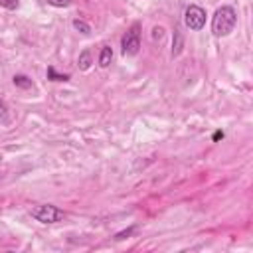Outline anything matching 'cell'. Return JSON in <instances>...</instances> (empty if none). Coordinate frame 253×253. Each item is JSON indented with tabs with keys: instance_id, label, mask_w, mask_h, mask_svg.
Wrapping results in <instances>:
<instances>
[{
	"instance_id": "obj_4",
	"label": "cell",
	"mask_w": 253,
	"mask_h": 253,
	"mask_svg": "<svg viewBox=\"0 0 253 253\" xmlns=\"http://www.w3.org/2000/svg\"><path fill=\"white\" fill-rule=\"evenodd\" d=\"M184 24L190 30H194V32L202 30L206 26V10L200 8V6H196V4H190L186 8V12H184Z\"/></svg>"
},
{
	"instance_id": "obj_5",
	"label": "cell",
	"mask_w": 253,
	"mask_h": 253,
	"mask_svg": "<svg viewBox=\"0 0 253 253\" xmlns=\"http://www.w3.org/2000/svg\"><path fill=\"white\" fill-rule=\"evenodd\" d=\"M184 49V36L178 28H174V40H172V57H178Z\"/></svg>"
},
{
	"instance_id": "obj_12",
	"label": "cell",
	"mask_w": 253,
	"mask_h": 253,
	"mask_svg": "<svg viewBox=\"0 0 253 253\" xmlns=\"http://www.w3.org/2000/svg\"><path fill=\"white\" fill-rule=\"evenodd\" d=\"M49 6H55V8H67V6H71V2L73 0H45Z\"/></svg>"
},
{
	"instance_id": "obj_10",
	"label": "cell",
	"mask_w": 253,
	"mask_h": 253,
	"mask_svg": "<svg viewBox=\"0 0 253 253\" xmlns=\"http://www.w3.org/2000/svg\"><path fill=\"white\" fill-rule=\"evenodd\" d=\"M47 79H51V81H67L69 79V75L67 73H57L53 67H47Z\"/></svg>"
},
{
	"instance_id": "obj_6",
	"label": "cell",
	"mask_w": 253,
	"mask_h": 253,
	"mask_svg": "<svg viewBox=\"0 0 253 253\" xmlns=\"http://www.w3.org/2000/svg\"><path fill=\"white\" fill-rule=\"evenodd\" d=\"M111 61H113V49H111V45H103L101 53H99V65L101 67H109Z\"/></svg>"
},
{
	"instance_id": "obj_2",
	"label": "cell",
	"mask_w": 253,
	"mask_h": 253,
	"mask_svg": "<svg viewBox=\"0 0 253 253\" xmlns=\"http://www.w3.org/2000/svg\"><path fill=\"white\" fill-rule=\"evenodd\" d=\"M30 215L40 223H57L65 217L63 210H59L53 204H38L30 210Z\"/></svg>"
},
{
	"instance_id": "obj_9",
	"label": "cell",
	"mask_w": 253,
	"mask_h": 253,
	"mask_svg": "<svg viewBox=\"0 0 253 253\" xmlns=\"http://www.w3.org/2000/svg\"><path fill=\"white\" fill-rule=\"evenodd\" d=\"M73 28H75L77 32L85 34V36H87V34L91 32V26H89V24H87L85 20H79V18H75V20H73Z\"/></svg>"
},
{
	"instance_id": "obj_11",
	"label": "cell",
	"mask_w": 253,
	"mask_h": 253,
	"mask_svg": "<svg viewBox=\"0 0 253 253\" xmlns=\"http://www.w3.org/2000/svg\"><path fill=\"white\" fill-rule=\"evenodd\" d=\"M134 231H136V227H134V225H130L128 229H123V231H119V233L115 235V239H117V241H121V239H126V237H130Z\"/></svg>"
},
{
	"instance_id": "obj_16",
	"label": "cell",
	"mask_w": 253,
	"mask_h": 253,
	"mask_svg": "<svg viewBox=\"0 0 253 253\" xmlns=\"http://www.w3.org/2000/svg\"><path fill=\"white\" fill-rule=\"evenodd\" d=\"M152 32H154V38H156V36H158V38H162V36H164V30H162L160 26H158V28H154Z\"/></svg>"
},
{
	"instance_id": "obj_8",
	"label": "cell",
	"mask_w": 253,
	"mask_h": 253,
	"mask_svg": "<svg viewBox=\"0 0 253 253\" xmlns=\"http://www.w3.org/2000/svg\"><path fill=\"white\" fill-rule=\"evenodd\" d=\"M12 81H14V85H16V87H20V89H32V87H34L32 79H30V77H26V75H14V77H12Z\"/></svg>"
},
{
	"instance_id": "obj_17",
	"label": "cell",
	"mask_w": 253,
	"mask_h": 253,
	"mask_svg": "<svg viewBox=\"0 0 253 253\" xmlns=\"http://www.w3.org/2000/svg\"><path fill=\"white\" fill-rule=\"evenodd\" d=\"M0 176H2V174H0Z\"/></svg>"
},
{
	"instance_id": "obj_3",
	"label": "cell",
	"mask_w": 253,
	"mask_h": 253,
	"mask_svg": "<svg viewBox=\"0 0 253 253\" xmlns=\"http://www.w3.org/2000/svg\"><path fill=\"white\" fill-rule=\"evenodd\" d=\"M121 47H123V55H136L140 49V24L134 22L123 36L121 40Z\"/></svg>"
},
{
	"instance_id": "obj_1",
	"label": "cell",
	"mask_w": 253,
	"mask_h": 253,
	"mask_svg": "<svg viewBox=\"0 0 253 253\" xmlns=\"http://www.w3.org/2000/svg\"><path fill=\"white\" fill-rule=\"evenodd\" d=\"M237 24V12L231 8V6H221L215 10L213 14V20H211V32L213 36L217 38H223V36H229L233 32Z\"/></svg>"
},
{
	"instance_id": "obj_15",
	"label": "cell",
	"mask_w": 253,
	"mask_h": 253,
	"mask_svg": "<svg viewBox=\"0 0 253 253\" xmlns=\"http://www.w3.org/2000/svg\"><path fill=\"white\" fill-rule=\"evenodd\" d=\"M221 138H223V130H215V132H213V136H211V140H213V142H217V140H221Z\"/></svg>"
},
{
	"instance_id": "obj_13",
	"label": "cell",
	"mask_w": 253,
	"mask_h": 253,
	"mask_svg": "<svg viewBox=\"0 0 253 253\" xmlns=\"http://www.w3.org/2000/svg\"><path fill=\"white\" fill-rule=\"evenodd\" d=\"M8 121V107H6V103L0 99V123H6Z\"/></svg>"
},
{
	"instance_id": "obj_14",
	"label": "cell",
	"mask_w": 253,
	"mask_h": 253,
	"mask_svg": "<svg viewBox=\"0 0 253 253\" xmlns=\"http://www.w3.org/2000/svg\"><path fill=\"white\" fill-rule=\"evenodd\" d=\"M0 4H2L4 8H8V10L18 8V0H0Z\"/></svg>"
},
{
	"instance_id": "obj_7",
	"label": "cell",
	"mask_w": 253,
	"mask_h": 253,
	"mask_svg": "<svg viewBox=\"0 0 253 253\" xmlns=\"http://www.w3.org/2000/svg\"><path fill=\"white\" fill-rule=\"evenodd\" d=\"M91 53H89V49H83L81 53H79V59H77V65H79V69L81 71H87L89 67H91Z\"/></svg>"
}]
</instances>
